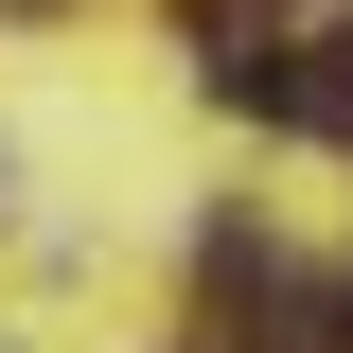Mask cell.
Masks as SVG:
<instances>
[{
    "label": "cell",
    "instance_id": "6da1fadb",
    "mask_svg": "<svg viewBox=\"0 0 353 353\" xmlns=\"http://www.w3.org/2000/svg\"><path fill=\"white\" fill-rule=\"evenodd\" d=\"M283 124H301V141H353V18L283 53Z\"/></svg>",
    "mask_w": 353,
    "mask_h": 353
}]
</instances>
